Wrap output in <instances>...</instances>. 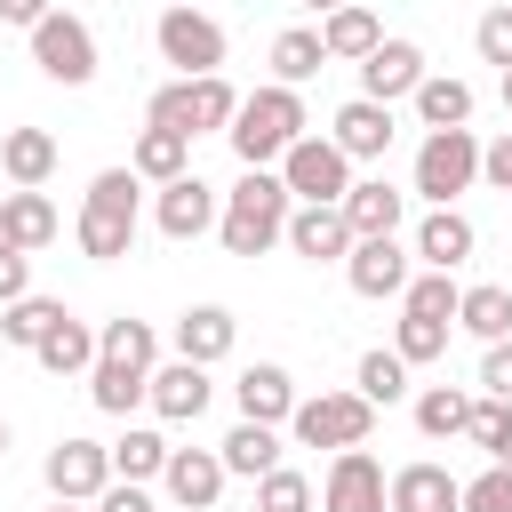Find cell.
I'll return each mask as SVG.
<instances>
[{"label":"cell","instance_id":"6da1fadb","mask_svg":"<svg viewBox=\"0 0 512 512\" xmlns=\"http://www.w3.org/2000/svg\"><path fill=\"white\" fill-rule=\"evenodd\" d=\"M288 184H280V168H240V184L224 192V208H216V240H224V256H264L280 232H288Z\"/></svg>","mask_w":512,"mask_h":512},{"label":"cell","instance_id":"7a4b0ae2","mask_svg":"<svg viewBox=\"0 0 512 512\" xmlns=\"http://www.w3.org/2000/svg\"><path fill=\"white\" fill-rule=\"evenodd\" d=\"M232 152H240V168H272L296 136H312V120H304V96L296 88H256V96H240V112H232Z\"/></svg>","mask_w":512,"mask_h":512},{"label":"cell","instance_id":"3957f363","mask_svg":"<svg viewBox=\"0 0 512 512\" xmlns=\"http://www.w3.org/2000/svg\"><path fill=\"white\" fill-rule=\"evenodd\" d=\"M232 112H240V96H232V80L224 72H200V80H168V88H152V104H144V128H168V136H224L232 128Z\"/></svg>","mask_w":512,"mask_h":512},{"label":"cell","instance_id":"277c9868","mask_svg":"<svg viewBox=\"0 0 512 512\" xmlns=\"http://www.w3.org/2000/svg\"><path fill=\"white\" fill-rule=\"evenodd\" d=\"M136 176L128 168H104L96 184H88V200H80V224H72V240H80V256H96V264H112V256H128L136 248Z\"/></svg>","mask_w":512,"mask_h":512},{"label":"cell","instance_id":"5b68a950","mask_svg":"<svg viewBox=\"0 0 512 512\" xmlns=\"http://www.w3.org/2000/svg\"><path fill=\"white\" fill-rule=\"evenodd\" d=\"M472 176H480V136L472 128H432L424 144H416V200H432V208H456V192H472Z\"/></svg>","mask_w":512,"mask_h":512},{"label":"cell","instance_id":"8992f818","mask_svg":"<svg viewBox=\"0 0 512 512\" xmlns=\"http://www.w3.org/2000/svg\"><path fill=\"white\" fill-rule=\"evenodd\" d=\"M280 184H288L296 208H336V200L352 192V160H344L328 136H296V144L280 152Z\"/></svg>","mask_w":512,"mask_h":512},{"label":"cell","instance_id":"52a82bcc","mask_svg":"<svg viewBox=\"0 0 512 512\" xmlns=\"http://www.w3.org/2000/svg\"><path fill=\"white\" fill-rule=\"evenodd\" d=\"M288 432H296L304 448H368V432H376V408H368L360 392H312V400H296Z\"/></svg>","mask_w":512,"mask_h":512},{"label":"cell","instance_id":"ba28073f","mask_svg":"<svg viewBox=\"0 0 512 512\" xmlns=\"http://www.w3.org/2000/svg\"><path fill=\"white\" fill-rule=\"evenodd\" d=\"M152 48L176 64V80L224 72V24H216V16H200V8H160V24H152Z\"/></svg>","mask_w":512,"mask_h":512},{"label":"cell","instance_id":"9c48e42d","mask_svg":"<svg viewBox=\"0 0 512 512\" xmlns=\"http://www.w3.org/2000/svg\"><path fill=\"white\" fill-rule=\"evenodd\" d=\"M32 64H40L56 88H88V80H96V32H88L80 16L48 8V16L32 24Z\"/></svg>","mask_w":512,"mask_h":512},{"label":"cell","instance_id":"30bf717a","mask_svg":"<svg viewBox=\"0 0 512 512\" xmlns=\"http://www.w3.org/2000/svg\"><path fill=\"white\" fill-rule=\"evenodd\" d=\"M104 488H112V448L64 432V440L48 448V496H56V504H96Z\"/></svg>","mask_w":512,"mask_h":512},{"label":"cell","instance_id":"8fae6325","mask_svg":"<svg viewBox=\"0 0 512 512\" xmlns=\"http://www.w3.org/2000/svg\"><path fill=\"white\" fill-rule=\"evenodd\" d=\"M384 480L392 472L368 448H336V464L320 480V512H384Z\"/></svg>","mask_w":512,"mask_h":512},{"label":"cell","instance_id":"7c38bea8","mask_svg":"<svg viewBox=\"0 0 512 512\" xmlns=\"http://www.w3.org/2000/svg\"><path fill=\"white\" fill-rule=\"evenodd\" d=\"M224 456L216 448H168V464H160V488H168V504H184V512H216V496H224Z\"/></svg>","mask_w":512,"mask_h":512},{"label":"cell","instance_id":"4fadbf2b","mask_svg":"<svg viewBox=\"0 0 512 512\" xmlns=\"http://www.w3.org/2000/svg\"><path fill=\"white\" fill-rule=\"evenodd\" d=\"M456 504H464V480L448 464H432V456H416V464H400L384 480V512H456Z\"/></svg>","mask_w":512,"mask_h":512},{"label":"cell","instance_id":"5bb4252c","mask_svg":"<svg viewBox=\"0 0 512 512\" xmlns=\"http://www.w3.org/2000/svg\"><path fill=\"white\" fill-rule=\"evenodd\" d=\"M416 80H424V48L416 40H376L360 56V96L368 104H400V96H416Z\"/></svg>","mask_w":512,"mask_h":512},{"label":"cell","instance_id":"9a60e30c","mask_svg":"<svg viewBox=\"0 0 512 512\" xmlns=\"http://www.w3.org/2000/svg\"><path fill=\"white\" fill-rule=\"evenodd\" d=\"M216 208H224V192H216V184H200V176H176V184H160V200H152V224H160L168 240H200V232H216Z\"/></svg>","mask_w":512,"mask_h":512},{"label":"cell","instance_id":"2e32d148","mask_svg":"<svg viewBox=\"0 0 512 512\" xmlns=\"http://www.w3.org/2000/svg\"><path fill=\"white\" fill-rule=\"evenodd\" d=\"M336 216H344V232H352V240H392V232H400V216H408V192H400V184H384V176H360V184L336 200Z\"/></svg>","mask_w":512,"mask_h":512},{"label":"cell","instance_id":"e0dca14e","mask_svg":"<svg viewBox=\"0 0 512 512\" xmlns=\"http://www.w3.org/2000/svg\"><path fill=\"white\" fill-rule=\"evenodd\" d=\"M232 400H240V424H288L304 392H296V376L280 360H248L240 384H232Z\"/></svg>","mask_w":512,"mask_h":512},{"label":"cell","instance_id":"ac0fdd59","mask_svg":"<svg viewBox=\"0 0 512 512\" xmlns=\"http://www.w3.org/2000/svg\"><path fill=\"white\" fill-rule=\"evenodd\" d=\"M344 280H352V296H400L416 272H408V248H400V232L392 240H352V256H344Z\"/></svg>","mask_w":512,"mask_h":512},{"label":"cell","instance_id":"d6986e66","mask_svg":"<svg viewBox=\"0 0 512 512\" xmlns=\"http://www.w3.org/2000/svg\"><path fill=\"white\" fill-rule=\"evenodd\" d=\"M208 392H216V384H208V368H192V360H168V368L144 376V400H152L160 424H200Z\"/></svg>","mask_w":512,"mask_h":512},{"label":"cell","instance_id":"ffe728a7","mask_svg":"<svg viewBox=\"0 0 512 512\" xmlns=\"http://www.w3.org/2000/svg\"><path fill=\"white\" fill-rule=\"evenodd\" d=\"M392 136H400V128H392V104H368V96H352V104L328 120V144H336L344 160H384Z\"/></svg>","mask_w":512,"mask_h":512},{"label":"cell","instance_id":"44dd1931","mask_svg":"<svg viewBox=\"0 0 512 512\" xmlns=\"http://www.w3.org/2000/svg\"><path fill=\"white\" fill-rule=\"evenodd\" d=\"M472 248H480V232H472L464 208H424V224H416V264L424 272H456Z\"/></svg>","mask_w":512,"mask_h":512},{"label":"cell","instance_id":"7402d4cb","mask_svg":"<svg viewBox=\"0 0 512 512\" xmlns=\"http://www.w3.org/2000/svg\"><path fill=\"white\" fill-rule=\"evenodd\" d=\"M232 344H240V320H232L224 304H192V312L176 320V360H192V368L232 360Z\"/></svg>","mask_w":512,"mask_h":512},{"label":"cell","instance_id":"603a6c76","mask_svg":"<svg viewBox=\"0 0 512 512\" xmlns=\"http://www.w3.org/2000/svg\"><path fill=\"white\" fill-rule=\"evenodd\" d=\"M0 176H8L16 192H40V184L56 176V136H48V128H8V136H0Z\"/></svg>","mask_w":512,"mask_h":512},{"label":"cell","instance_id":"cb8c5ba5","mask_svg":"<svg viewBox=\"0 0 512 512\" xmlns=\"http://www.w3.org/2000/svg\"><path fill=\"white\" fill-rule=\"evenodd\" d=\"M376 40H384V24H376V8H360V0H344V8L320 16V48H328V64H360Z\"/></svg>","mask_w":512,"mask_h":512},{"label":"cell","instance_id":"d4e9b609","mask_svg":"<svg viewBox=\"0 0 512 512\" xmlns=\"http://www.w3.org/2000/svg\"><path fill=\"white\" fill-rule=\"evenodd\" d=\"M296 256H312V264H336V256H352V232H344V216L336 208H288V232H280Z\"/></svg>","mask_w":512,"mask_h":512},{"label":"cell","instance_id":"484cf974","mask_svg":"<svg viewBox=\"0 0 512 512\" xmlns=\"http://www.w3.org/2000/svg\"><path fill=\"white\" fill-rule=\"evenodd\" d=\"M0 224H8V248L32 256V248L56 240V200L48 192H0Z\"/></svg>","mask_w":512,"mask_h":512},{"label":"cell","instance_id":"4316f807","mask_svg":"<svg viewBox=\"0 0 512 512\" xmlns=\"http://www.w3.org/2000/svg\"><path fill=\"white\" fill-rule=\"evenodd\" d=\"M32 360H40L48 376H88V368H96V328L64 312V320H56V328L32 344Z\"/></svg>","mask_w":512,"mask_h":512},{"label":"cell","instance_id":"83f0119b","mask_svg":"<svg viewBox=\"0 0 512 512\" xmlns=\"http://www.w3.org/2000/svg\"><path fill=\"white\" fill-rule=\"evenodd\" d=\"M128 176L136 184H176V176H192V144L168 136V128H144L136 152H128Z\"/></svg>","mask_w":512,"mask_h":512},{"label":"cell","instance_id":"f1b7e54d","mask_svg":"<svg viewBox=\"0 0 512 512\" xmlns=\"http://www.w3.org/2000/svg\"><path fill=\"white\" fill-rule=\"evenodd\" d=\"M216 456H224V472H240V480H264V472L280 464V424H232Z\"/></svg>","mask_w":512,"mask_h":512},{"label":"cell","instance_id":"f546056e","mask_svg":"<svg viewBox=\"0 0 512 512\" xmlns=\"http://www.w3.org/2000/svg\"><path fill=\"white\" fill-rule=\"evenodd\" d=\"M416 120H424V136H432V128H464V120H472V88L448 80V72H424V80H416Z\"/></svg>","mask_w":512,"mask_h":512},{"label":"cell","instance_id":"4dcf8cb0","mask_svg":"<svg viewBox=\"0 0 512 512\" xmlns=\"http://www.w3.org/2000/svg\"><path fill=\"white\" fill-rule=\"evenodd\" d=\"M104 448H112V480H136V488L160 480V464H168V440H160L152 424H128V432L104 440Z\"/></svg>","mask_w":512,"mask_h":512},{"label":"cell","instance_id":"1f68e13d","mask_svg":"<svg viewBox=\"0 0 512 512\" xmlns=\"http://www.w3.org/2000/svg\"><path fill=\"white\" fill-rule=\"evenodd\" d=\"M456 328H472L480 344H496V336H512V288H496V280H480V288H464V296H456Z\"/></svg>","mask_w":512,"mask_h":512},{"label":"cell","instance_id":"d6a6232c","mask_svg":"<svg viewBox=\"0 0 512 512\" xmlns=\"http://www.w3.org/2000/svg\"><path fill=\"white\" fill-rule=\"evenodd\" d=\"M320 64H328V48H320V32H312V24H288V32L272 40V80H280V88H304Z\"/></svg>","mask_w":512,"mask_h":512},{"label":"cell","instance_id":"836d02e7","mask_svg":"<svg viewBox=\"0 0 512 512\" xmlns=\"http://www.w3.org/2000/svg\"><path fill=\"white\" fill-rule=\"evenodd\" d=\"M352 392H360L368 408H392V400L408 392V360H400L392 344H376V352H360V368H352Z\"/></svg>","mask_w":512,"mask_h":512},{"label":"cell","instance_id":"e575fe53","mask_svg":"<svg viewBox=\"0 0 512 512\" xmlns=\"http://www.w3.org/2000/svg\"><path fill=\"white\" fill-rule=\"evenodd\" d=\"M56 320H64V304H56V296H16V304H0V344L32 352V344H40Z\"/></svg>","mask_w":512,"mask_h":512},{"label":"cell","instance_id":"d590c367","mask_svg":"<svg viewBox=\"0 0 512 512\" xmlns=\"http://www.w3.org/2000/svg\"><path fill=\"white\" fill-rule=\"evenodd\" d=\"M96 360H128V368H144V376H152V360H160L152 320H104V328H96Z\"/></svg>","mask_w":512,"mask_h":512},{"label":"cell","instance_id":"8d00e7d4","mask_svg":"<svg viewBox=\"0 0 512 512\" xmlns=\"http://www.w3.org/2000/svg\"><path fill=\"white\" fill-rule=\"evenodd\" d=\"M464 416H472V392H456V384H424L416 392V432L424 440H456Z\"/></svg>","mask_w":512,"mask_h":512},{"label":"cell","instance_id":"74e56055","mask_svg":"<svg viewBox=\"0 0 512 512\" xmlns=\"http://www.w3.org/2000/svg\"><path fill=\"white\" fill-rule=\"evenodd\" d=\"M456 296H464L456 272H416V280L400 288V312H408V320H448V328H456Z\"/></svg>","mask_w":512,"mask_h":512},{"label":"cell","instance_id":"f35d334b","mask_svg":"<svg viewBox=\"0 0 512 512\" xmlns=\"http://www.w3.org/2000/svg\"><path fill=\"white\" fill-rule=\"evenodd\" d=\"M88 400H96L104 416H128V408L144 400V368H128V360H96V368H88Z\"/></svg>","mask_w":512,"mask_h":512},{"label":"cell","instance_id":"ab89813d","mask_svg":"<svg viewBox=\"0 0 512 512\" xmlns=\"http://www.w3.org/2000/svg\"><path fill=\"white\" fill-rule=\"evenodd\" d=\"M464 440H472V448H488V464H512V408H504V400H472Z\"/></svg>","mask_w":512,"mask_h":512},{"label":"cell","instance_id":"60d3db41","mask_svg":"<svg viewBox=\"0 0 512 512\" xmlns=\"http://www.w3.org/2000/svg\"><path fill=\"white\" fill-rule=\"evenodd\" d=\"M392 352H400L408 368L440 360V352H448V320H408V312H400V320H392Z\"/></svg>","mask_w":512,"mask_h":512},{"label":"cell","instance_id":"b9f144b4","mask_svg":"<svg viewBox=\"0 0 512 512\" xmlns=\"http://www.w3.org/2000/svg\"><path fill=\"white\" fill-rule=\"evenodd\" d=\"M256 512H312V480L288 472V464H272V472L256 480Z\"/></svg>","mask_w":512,"mask_h":512},{"label":"cell","instance_id":"7bdbcfd3","mask_svg":"<svg viewBox=\"0 0 512 512\" xmlns=\"http://www.w3.org/2000/svg\"><path fill=\"white\" fill-rule=\"evenodd\" d=\"M472 48H480V64L512 72V0H504V8H488V16L472 24Z\"/></svg>","mask_w":512,"mask_h":512},{"label":"cell","instance_id":"ee69618b","mask_svg":"<svg viewBox=\"0 0 512 512\" xmlns=\"http://www.w3.org/2000/svg\"><path fill=\"white\" fill-rule=\"evenodd\" d=\"M456 512H512V464H488L480 480H464V504Z\"/></svg>","mask_w":512,"mask_h":512},{"label":"cell","instance_id":"f6af8a7d","mask_svg":"<svg viewBox=\"0 0 512 512\" xmlns=\"http://www.w3.org/2000/svg\"><path fill=\"white\" fill-rule=\"evenodd\" d=\"M480 400H504V408H512V336H496V344L480 352Z\"/></svg>","mask_w":512,"mask_h":512},{"label":"cell","instance_id":"bcb514c9","mask_svg":"<svg viewBox=\"0 0 512 512\" xmlns=\"http://www.w3.org/2000/svg\"><path fill=\"white\" fill-rule=\"evenodd\" d=\"M480 176H488L496 192H512V128H504L496 144H480Z\"/></svg>","mask_w":512,"mask_h":512},{"label":"cell","instance_id":"7dc6e473","mask_svg":"<svg viewBox=\"0 0 512 512\" xmlns=\"http://www.w3.org/2000/svg\"><path fill=\"white\" fill-rule=\"evenodd\" d=\"M96 512H160V504H152V488H136V480H112V488L96 496Z\"/></svg>","mask_w":512,"mask_h":512},{"label":"cell","instance_id":"c3c4849f","mask_svg":"<svg viewBox=\"0 0 512 512\" xmlns=\"http://www.w3.org/2000/svg\"><path fill=\"white\" fill-rule=\"evenodd\" d=\"M32 296V256H0V304Z\"/></svg>","mask_w":512,"mask_h":512},{"label":"cell","instance_id":"681fc988","mask_svg":"<svg viewBox=\"0 0 512 512\" xmlns=\"http://www.w3.org/2000/svg\"><path fill=\"white\" fill-rule=\"evenodd\" d=\"M40 16H48V0H0V24H24V32H32Z\"/></svg>","mask_w":512,"mask_h":512},{"label":"cell","instance_id":"f907efd6","mask_svg":"<svg viewBox=\"0 0 512 512\" xmlns=\"http://www.w3.org/2000/svg\"><path fill=\"white\" fill-rule=\"evenodd\" d=\"M296 8H320V16H328V8H344V0H296Z\"/></svg>","mask_w":512,"mask_h":512},{"label":"cell","instance_id":"816d5d0a","mask_svg":"<svg viewBox=\"0 0 512 512\" xmlns=\"http://www.w3.org/2000/svg\"><path fill=\"white\" fill-rule=\"evenodd\" d=\"M0 256H16V248H8V224H0Z\"/></svg>","mask_w":512,"mask_h":512},{"label":"cell","instance_id":"f5cc1de1","mask_svg":"<svg viewBox=\"0 0 512 512\" xmlns=\"http://www.w3.org/2000/svg\"><path fill=\"white\" fill-rule=\"evenodd\" d=\"M48 512H88V504H48Z\"/></svg>","mask_w":512,"mask_h":512},{"label":"cell","instance_id":"db71d44e","mask_svg":"<svg viewBox=\"0 0 512 512\" xmlns=\"http://www.w3.org/2000/svg\"><path fill=\"white\" fill-rule=\"evenodd\" d=\"M0 456H8V416H0Z\"/></svg>","mask_w":512,"mask_h":512},{"label":"cell","instance_id":"11a10c76","mask_svg":"<svg viewBox=\"0 0 512 512\" xmlns=\"http://www.w3.org/2000/svg\"><path fill=\"white\" fill-rule=\"evenodd\" d=\"M504 104H512V72H504Z\"/></svg>","mask_w":512,"mask_h":512},{"label":"cell","instance_id":"9f6ffc18","mask_svg":"<svg viewBox=\"0 0 512 512\" xmlns=\"http://www.w3.org/2000/svg\"><path fill=\"white\" fill-rule=\"evenodd\" d=\"M168 8H192V0H168Z\"/></svg>","mask_w":512,"mask_h":512}]
</instances>
